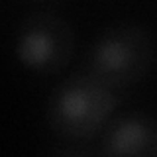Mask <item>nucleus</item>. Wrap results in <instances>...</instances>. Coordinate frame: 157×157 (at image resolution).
Returning <instances> with one entry per match:
<instances>
[{
	"mask_svg": "<svg viewBox=\"0 0 157 157\" xmlns=\"http://www.w3.org/2000/svg\"><path fill=\"white\" fill-rule=\"evenodd\" d=\"M110 86L90 75H73L51 90L47 100V124L57 137L85 141L102 132L116 110Z\"/></svg>",
	"mask_w": 157,
	"mask_h": 157,
	"instance_id": "nucleus-1",
	"label": "nucleus"
},
{
	"mask_svg": "<svg viewBox=\"0 0 157 157\" xmlns=\"http://www.w3.org/2000/svg\"><path fill=\"white\" fill-rule=\"evenodd\" d=\"M153 63L149 32L132 22H118L102 29L85 55V73L106 86L126 88L140 82Z\"/></svg>",
	"mask_w": 157,
	"mask_h": 157,
	"instance_id": "nucleus-2",
	"label": "nucleus"
},
{
	"mask_svg": "<svg viewBox=\"0 0 157 157\" xmlns=\"http://www.w3.org/2000/svg\"><path fill=\"white\" fill-rule=\"evenodd\" d=\"M14 53L28 71L55 75L73 59L75 29L59 14L32 12L16 28Z\"/></svg>",
	"mask_w": 157,
	"mask_h": 157,
	"instance_id": "nucleus-3",
	"label": "nucleus"
},
{
	"mask_svg": "<svg viewBox=\"0 0 157 157\" xmlns=\"http://www.w3.org/2000/svg\"><path fill=\"white\" fill-rule=\"evenodd\" d=\"M100 151L114 157H157V118L126 112L102 130Z\"/></svg>",
	"mask_w": 157,
	"mask_h": 157,
	"instance_id": "nucleus-4",
	"label": "nucleus"
}]
</instances>
